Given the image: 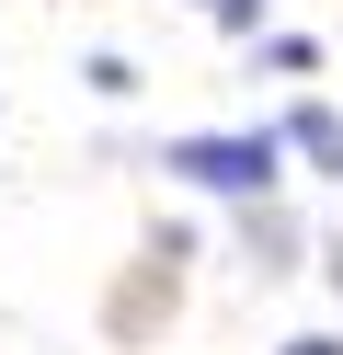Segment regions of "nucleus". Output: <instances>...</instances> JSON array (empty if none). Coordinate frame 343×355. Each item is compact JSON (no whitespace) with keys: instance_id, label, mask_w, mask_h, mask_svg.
Wrapping results in <instances>:
<instances>
[{"instance_id":"f03ea898","label":"nucleus","mask_w":343,"mask_h":355,"mask_svg":"<svg viewBox=\"0 0 343 355\" xmlns=\"http://www.w3.org/2000/svg\"><path fill=\"white\" fill-rule=\"evenodd\" d=\"M286 149H309L320 172H343V115H332V103H297V115H286Z\"/></svg>"},{"instance_id":"f257e3e1","label":"nucleus","mask_w":343,"mask_h":355,"mask_svg":"<svg viewBox=\"0 0 343 355\" xmlns=\"http://www.w3.org/2000/svg\"><path fill=\"white\" fill-rule=\"evenodd\" d=\"M160 172H183V184H206V195H263L274 172H286V138H172V161Z\"/></svg>"},{"instance_id":"7ed1b4c3","label":"nucleus","mask_w":343,"mask_h":355,"mask_svg":"<svg viewBox=\"0 0 343 355\" xmlns=\"http://www.w3.org/2000/svg\"><path fill=\"white\" fill-rule=\"evenodd\" d=\"M286 252H297V230L274 207H252V263H263V275H286Z\"/></svg>"},{"instance_id":"20e7f679","label":"nucleus","mask_w":343,"mask_h":355,"mask_svg":"<svg viewBox=\"0 0 343 355\" xmlns=\"http://www.w3.org/2000/svg\"><path fill=\"white\" fill-rule=\"evenodd\" d=\"M206 12H218V24H263V0H206Z\"/></svg>"},{"instance_id":"39448f33","label":"nucleus","mask_w":343,"mask_h":355,"mask_svg":"<svg viewBox=\"0 0 343 355\" xmlns=\"http://www.w3.org/2000/svg\"><path fill=\"white\" fill-rule=\"evenodd\" d=\"M286 355H343V344H332V332H297V344H286Z\"/></svg>"}]
</instances>
